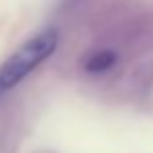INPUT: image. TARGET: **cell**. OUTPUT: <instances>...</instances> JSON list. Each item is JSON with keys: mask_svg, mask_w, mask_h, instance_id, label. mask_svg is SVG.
Segmentation results:
<instances>
[{"mask_svg": "<svg viewBox=\"0 0 153 153\" xmlns=\"http://www.w3.org/2000/svg\"><path fill=\"white\" fill-rule=\"evenodd\" d=\"M58 46V33L46 29L33 37H29L23 46H19L2 64H0V97L15 89L21 81H25L39 64L50 58Z\"/></svg>", "mask_w": 153, "mask_h": 153, "instance_id": "cell-1", "label": "cell"}, {"mask_svg": "<svg viewBox=\"0 0 153 153\" xmlns=\"http://www.w3.org/2000/svg\"><path fill=\"white\" fill-rule=\"evenodd\" d=\"M116 62H118V54L114 50H110V48H103V50L93 52L85 60V71L89 75H103L110 68H114Z\"/></svg>", "mask_w": 153, "mask_h": 153, "instance_id": "cell-2", "label": "cell"}]
</instances>
